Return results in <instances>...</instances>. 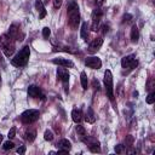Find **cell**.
Segmentation results:
<instances>
[{"label": "cell", "instance_id": "6da1fadb", "mask_svg": "<svg viewBox=\"0 0 155 155\" xmlns=\"http://www.w3.org/2000/svg\"><path fill=\"white\" fill-rule=\"evenodd\" d=\"M67 12H68V22L69 25L73 29H78L79 23H80V12H79V6L75 1H70L68 7H67Z\"/></svg>", "mask_w": 155, "mask_h": 155}, {"label": "cell", "instance_id": "7a4b0ae2", "mask_svg": "<svg viewBox=\"0 0 155 155\" xmlns=\"http://www.w3.org/2000/svg\"><path fill=\"white\" fill-rule=\"evenodd\" d=\"M0 48L6 57H11L16 51L15 39H12L8 34H2L0 36Z\"/></svg>", "mask_w": 155, "mask_h": 155}, {"label": "cell", "instance_id": "3957f363", "mask_svg": "<svg viewBox=\"0 0 155 155\" xmlns=\"http://www.w3.org/2000/svg\"><path fill=\"white\" fill-rule=\"evenodd\" d=\"M29 56H30V47L24 46L15 56V58L11 59V64L15 65V67H24V65H27V63L29 61Z\"/></svg>", "mask_w": 155, "mask_h": 155}, {"label": "cell", "instance_id": "277c9868", "mask_svg": "<svg viewBox=\"0 0 155 155\" xmlns=\"http://www.w3.org/2000/svg\"><path fill=\"white\" fill-rule=\"evenodd\" d=\"M104 86L108 98L114 102V84H113V75L110 70H105L104 73Z\"/></svg>", "mask_w": 155, "mask_h": 155}, {"label": "cell", "instance_id": "5b68a950", "mask_svg": "<svg viewBox=\"0 0 155 155\" xmlns=\"http://www.w3.org/2000/svg\"><path fill=\"white\" fill-rule=\"evenodd\" d=\"M38 119H39V110H36V109H28V110L23 111L21 115V121L27 125L33 124Z\"/></svg>", "mask_w": 155, "mask_h": 155}, {"label": "cell", "instance_id": "8992f818", "mask_svg": "<svg viewBox=\"0 0 155 155\" xmlns=\"http://www.w3.org/2000/svg\"><path fill=\"white\" fill-rule=\"evenodd\" d=\"M103 16V11L101 8H94L92 12V24H91V30L97 31L99 29V23Z\"/></svg>", "mask_w": 155, "mask_h": 155}, {"label": "cell", "instance_id": "52a82bcc", "mask_svg": "<svg viewBox=\"0 0 155 155\" xmlns=\"http://www.w3.org/2000/svg\"><path fill=\"white\" fill-rule=\"evenodd\" d=\"M121 65L124 69H134L138 65V61L136 59L134 54H128L121 59Z\"/></svg>", "mask_w": 155, "mask_h": 155}, {"label": "cell", "instance_id": "ba28073f", "mask_svg": "<svg viewBox=\"0 0 155 155\" xmlns=\"http://www.w3.org/2000/svg\"><path fill=\"white\" fill-rule=\"evenodd\" d=\"M81 139L88 145V149L92 151V153H99L101 151V145H99V142L94 138H90V137H86V134L84 137H81Z\"/></svg>", "mask_w": 155, "mask_h": 155}, {"label": "cell", "instance_id": "9c48e42d", "mask_svg": "<svg viewBox=\"0 0 155 155\" xmlns=\"http://www.w3.org/2000/svg\"><path fill=\"white\" fill-rule=\"evenodd\" d=\"M85 65L91 69H99L102 67V61L98 57H87L85 61Z\"/></svg>", "mask_w": 155, "mask_h": 155}, {"label": "cell", "instance_id": "30bf717a", "mask_svg": "<svg viewBox=\"0 0 155 155\" xmlns=\"http://www.w3.org/2000/svg\"><path fill=\"white\" fill-rule=\"evenodd\" d=\"M8 35L12 38V39H15V40H19V41H22L23 40V34H19V27L17 25V24H11V27H10V29H8Z\"/></svg>", "mask_w": 155, "mask_h": 155}, {"label": "cell", "instance_id": "8fae6325", "mask_svg": "<svg viewBox=\"0 0 155 155\" xmlns=\"http://www.w3.org/2000/svg\"><path fill=\"white\" fill-rule=\"evenodd\" d=\"M28 96L31 97V98H39V97H40V98H44L40 87H38V86H35V85H30V86L28 87Z\"/></svg>", "mask_w": 155, "mask_h": 155}, {"label": "cell", "instance_id": "7c38bea8", "mask_svg": "<svg viewBox=\"0 0 155 155\" xmlns=\"http://www.w3.org/2000/svg\"><path fill=\"white\" fill-rule=\"evenodd\" d=\"M52 63H54L57 65H61V67H64V68H73L74 67V63L70 59H67V58H53Z\"/></svg>", "mask_w": 155, "mask_h": 155}, {"label": "cell", "instance_id": "4fadbf2b", "mask_svg": "<svg viewBox=\"0 0 155 155\" xmlns=\"http://www.w3.org/2000/svg\"><path fill=\"white\" fill-rule=\"evenodd\" d=\"M57 78H58L61 81H63L64 85H67V82H68V80H69V71H68V69H65L64 67L58 68V69H57Z\"/></svg>", "mask_w": 155, "mask_h": 155}, {"label": "cell", "instance_id": "5bb4252c", "mask_svg": "<svg viewBox=\"0 0 155 155\" xmlns=\"http://www.w3.org/2000/svg\"><path fill=\"white\" fill-rule=\"evenodd\" d=\"M103 45V39L99 36V38H96V39H93L91 42H90V46H88V50L91 51V52H96V51H98L99 48H101V46Z\"/></svg>", "mask_w": 155, "mask_h": 155}, {"label": "cell", "instance_id": "9a60e30c", "mask_svg": "<svg viewBox=\"0 0 155 155\" xmlns=\"http://www.w3.org/2000/svg\"><path fill=\"white\" fill-rule=\"evenodd\" d=\"M35 8L38 10V12H39V18L40 19H42L45 16H46V10H45V7H44V4H42V1L41 0H36L35 1Z\"/></svg>", "mask_w": 155, "mask_h": 155}, {"label": "cell", "instance_id": "2e32d148", "mask_svg": "<svg viewBox=\"0 0 155 155\" xmlns=\"http://www.w3.org/2000/svg\"><path fill=\"white\" fill-rule=\"evenodd\" d=\"M84 115H82V111L80 110V109H74L73 111H71V119H73V121L75 122V124H80L81 121H82V117Z\"/></svg>", "mask_w": 155, "mask_h": 155}, {"label": "cell", "instance_id": "e0dca14e", "mask_svg": "<svg viewBox=\"0 0 155 155\" xmlns=\"http://www.w3.org/2000/svg\"><path fill=\"white\" fill-rule=\"evenodd\" d=\"M57 147L61 149V150H65V151H69L71 149V143L68 140V139H61L58 143H57Z\"/></svg>", "mask_w": 155, "mask_h": 155}, {"label": "cell", "instance_id": "ac0fdd59", "mask_svg": "<svg viewBox=\"0 0 155 155\" xmlns=\"http://www.w3.org/2000/svg\"><path fill=\"white\" fill-rule=\"evenodd\" d=\"M88 29H90V28H88V24H87L86 22H84L82 25H81V29H80L81 39H84V40H87V39H88V34H90Z\"/></svg>", "mask_w": 155, "mask_h": 155}, {"label": "cell", "instance_id": "d6986e66", "mask_svg": "<svg viewBox=\"0 0 155 155\" xmlns=\"http://www.w3.org/2000/svg\"><path fill=\"white\" fill-rule=\"evenodd\" d=\"M85 120L88 122V124H93L96 121V116H94V113L91 108H87V111L85 114Z\"/></svg>", "mask_w": 155, "mask_h": 155}, {"label": "cell", "instance_id": "ffe728a7", "mask_svg": "<svg viewBox=\"0 0 155 155\" xmlns=\"http://www.w3.org/2000/svg\"><path fill=\"white\" fill-rule=\"evenodd\" d=\"M139 39V29L137 25H133L132 29H131V40L133 42H137Z\"/></svg>", "mask_w": 155, "mask_h": 155}, {"label": "cell", "instance_id": "44dd1931", "mask_svg": "<svg viewBox=\"0 0 155 155\" xmlns=\"http://www.w3.org/2000/svg\"><path fill=\"white\" fill-rule=\"evenodd\" d=\"M80 81H81L82 88L84 90H87V87H88V80H87V75H86L85 71H81V74H80Z\"/></svg>", "mask_w": 155, "mask_h": 155}, {"label": "cell", "instance_id": "7402d4cb", "mask_svg": "<svg viewBox=\"0 0 155 155\" xmlns=\"http://www.w3.org/2000/svg\"><path fill=\"white\" fill-rule=\"evenodd\" d=\"M36 137V132L34 130H30V131H27L25 132V139L29 140V142H33Z\"/></svg>", "mask_w": 155, "mask_h": 155}, {"label": "cell", "instance_id": "603a6c76", "mask_svg": "<svg viewBox=\"0 0 155 155\" xmlns=\"http://www.w3.org/2000/svg\"><path fill=\"white\" fill-rule=\"evenodd\" d=\"M44 138H45V140L51 142V140L53 139V133H52V131L46 130V131H45V133H44Z\"/></svg>", "mask_w": 155, "mask_h": 155}, {"label": "cell", "instance_id": "cb8c5ba5", "mask_svg": "<svg viewBox=\"0 0 155 155\" xmlns=\"http://www.w3.org/2000/svg\"><path fill=\"white\" fill-rule=\"evenodd\" d=\"M154 102H155V92L151 91V92L148 94V97H147V103H148V104H153Z\"/></svg>", "mask_w": 155, "mask_h": 155}, {"label": "cell", "instance_id": "d4e9b609", "mask_svg": "<svg viewBox=\"0 0 155 155\" xmlns=\"http://www.w3.org/2000/svg\"><path fill=\"white\" fill-rule=\"evenodd\" d=\"M76 133H78V136H80V137H84V136L86 134V131H85L84 126H81V125H78V126H76Z\"/></svg>", "mask_w": 155, "mask_h": 155}, {"label": "cell", "instance_id": "484cf974", "mask_svg": "<svg viewBox=\"0 0 155 155\" xmlns=\"http://www.w3.org/2000/svg\"><path fill=\"white\" fill-rule=\"evenodd\" d=\"M15 147V144L11 142V140H7V142H5L4 144H2V149L4 150H10V149H12Z\"/></svg>", "mask_w": 155, "mask_h": 155}, {"label": "cell", "instance_id": "4316f807", "mask_svg": "<svg viewBox=\"0 0 155 155\" xmlns=\"http://www.w3.org/2000/svg\"><path fill=\"white\" fill-rule=\"evenodd\" d=\"M50 34H51L50 28H48V27H45V28L42 29V36H44V38H48V36H50Z\"/></svg>", "mask_w": 155, "mask_h": 155}, {"label": "cell", "instance_id": "83f0119b", "mask_svg": "<svg viewBox=\"0 0 155 155\" xmlns=\"http://www.w3.org/2000/svg\"><path fill=\"white\" fill-rule=\"evenodd\" d=\"M15 136H16V127H12V128L8 131L7 137H8V139H12V138H15Z\"/></svg>", "mask_w": 155, "mask_h": 155}, {"label": "cell", "instance_id": "f1b7e54d", "mask_svg": "<svg viewBox=\"0 0 155 155\" xmlns=\"http://www.w3.org/2000/svg\"><path fill=\"white\" fill-rule=\"evenodd\" d=\"M124 148H125V145H122V144H117V145H115V153L121 154V153L124 151Z\"/></svg>", "mask_w": 155, "mask_h": 155}, {"label": "cell", "instance_id": "f546056e", "mask_svg": "<svg viewBox=\"0 0 155 155\" xmlns=\"http://www.w3.org/2000/svg\"><path fill=\"white\" fill-rule=\"evenodd\" d=\"M17 153L18 154H24L25 153V147L24 145H21L19 148H17Z\"/></svg>", "mask_w": 155, "mask_h": 155}, {"label": "cell", "instance_id": "4dcf8cb0", "mask_svg": "<svg viewBox=\"0 0 155 155\" xmlns=\"http://www.w3.org/2000/svg\"><path fill=\"white\" fill-rule=\"evenodd\" d=\"M61 5H62V0H54V2H53L54 8H59V7H61Z\"/></svg>", "mask_w": 155, "mask_h": 155}, {"label": "cell", "instance_id": "1f68e13d", "mask_svg": "<svg viewBox=\"0 0 155 155\" xmlns=\"http://www.w3.org/2000/svg\"><path fill=\"white\" fill-rule=\"evenodd\" d=\"M132 142H133V138H132L131 136H128V137H127V139H126V145L131 147V145H132Z\"/></svg>", "mask_w": 155, "mask_h": 155}, {"label": "cell", "instance_id": "d6a6232c", "mask_svg": "<svg viewBox=\"0 0 155 155\" xmlns=\"http://www.w3.org/2000/svg\"><path fill=\"white\" fill-rule=\"evenodd\" d=\"M131 18H132L131 15H125L124 16V22H128V21H131Z\"/></svg>", "mask_w": 155, "mask_h": 155}, {"label": "cell", "instance_id": "836d02e7", "mask_svg": "<svg viewBox=\"0 0 155 155\" xmlns=\"http://www.w3.org/2000/svg\"><path fill=\"white\" fill-rule=\"evenodd\" d=\"M94 2H96V5H98V6H101L103 2H104V0H94Z\"/></svg>", "mask_w": 155, "mask_h": 155}, {"label": "cell", "instance_id": "e575fe53", "mask_svg": "<svg viewBox=\"0 0 155 155\" xmlns=\"http://www.w3.org/2000/svg\"><path fill=\"white\" fill-rule=\"evenodd\" d=\"M2 138H4V136H2V134H0V144H1V142H2Z\"/></svg>", "mask_w": 155, "mask_h": 155}, {"label": "cell", "instance_id": "d590c367", "mask_svg": "<svg viewBox=\"0 0 155 155\" xmlns=\"http://www.w3.org/2000/svg\"><path fill=\"white\" fill-rule=\"evenodd\" d=\"M0 81H1V76H0Z\"/></svg>", "mask_w": 155, "mask_h": 155}]
</instances>
